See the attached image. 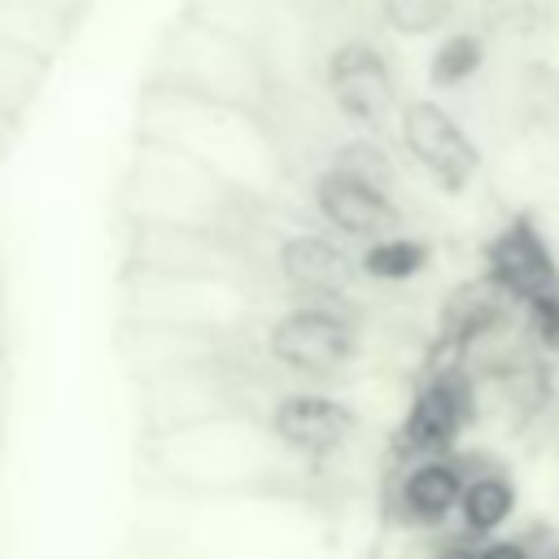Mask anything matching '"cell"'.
Masks as SVG:
<instances>
[{"label":"cell","mask_w":559,"mask_h":559,"mask_svg":"<svg viewBox=\"0 0 559 559\" xmlns=\"http://www.w3.org/2000/svg\"><path fill=\"white\" fill-rule=\"evenodd\" d=\"M153 122L157 148L197 162L231 192H266V179L275 175V144L262 131V114L183 92H157Z\"/></svg>","instance_id":"cell-1"},{"label":"cell","mask_w":559,"mask_h":559,"mask_svg":"<svg viewBox=\"0 0 559 559\" xmlns=\"http://www.w3.org/2000/svg\"><path fill=\"white\" fill-rule=\"evenodd\" d=\"M271 83H275L271 61L249 39H240L205 17H183L162 52V87L157 92H183V96L262 114Z\"/></svg>","instance_id":"cell-2"},{"label":"cell","mask_w":559,"mask_h":559,"mask_svg":"<svg viewBox=\"0 0 559 559\" xmlns=\"http://www.w3.org/2000/svg\"><path fill=\"white\" fill-rule=\"evenodd\" d=\"M266 354L275 367L301 380H328V376H341L358 358V323L345 306L297 301L271 319Z\"/></svg>","instance_id":"cell-3"},{"label":"cell","mask_w":559,"mask_h":559,"mask_svg":"<svg viewBox=\"0 0 559 559\" xmlns=\"http://www.w3.org/2000/svg\"><path fill=\"white\" fill-rule=\"evenodd\" d=\"M323 87L332 109L362 135H380L402 109L393 66L371 39H341L323 61Z\"/></svg>","instance_id":"cell-4"},{"label":"cell","mask_w":559,"mask_h":559,"mask_svg":"<svg viewBox=\"0 0 559 559\" xmlns=\"http://www.w3.org/2000/svg\"><path fill=\"white\" fill-rule=\"evenodd\" d=\"M397 135H402V148L411 153V162L445 197H463L472 188V179L480 175V144L463 131V122L445 105H437L428 96L402 100Z\"/></svg>","instance_id":"cell-5"},{"label":"cell","mask_w":559,"mask_h":559,"mask_svg":"<svg viewBox=\"0 0 559 559\" xmlns=\"http://www.w3.org/2000/svg\"><path fill=\"white\" fill-rule=\"evenodd\" d=\"M476 419V376L467 362L432 367L428 380L415 389L406 419L397 428V445L415 459L450 454L463 437V428Z\"/></svg>","instance_id":"cell-6"},{"label":"cell","mask_w":559,"mask_h":559,"mask_svg":"<svg viewBox=\"0 0 559 559\" xmlns=\"http://www.w3.org/2000/svg\"><path fill=\"white\" fill-rule=\"evenodd\" d=\"M358 432V411L323 389H293L284 397H275L271 415H266V437L288 450L301 454L310 463L336 454L349 445V437Z\"/></svg>","instance_id":"cell-7"},{"label":"cell","mask_w":559,"mask_h":559,"mask_svg":"<svg viewBox=\"0 0 559 559\" xmlns=\"http://www.w3.org/2000/svg\"><path fill=\"white\" fill-rule=\"evenodd\" d=\"M485 280L498 284L515 306H528L542 293L559 288V262L533 214L507 218L489 240H485Z\"/></svg>","instance_id":"cell-8"},{"label":"cell","mask_w":559,"mask_h":559,"mask_svg":"<svg viewBox=\"0 0 559 559\" xmlns=\"http://www.w3.org/2000/svg\"><path fill=\"white\" fill-rule=\"evenodd\" d=\"M310 197H314L319 218L332 231L349 236V240L371 245L380 236L402 231V205L393 201V192H384V188H376L367 179H354V175H345L336 166H323L314 175Z\"/></svg>","instance_id":"cell-9"},{"label":"cell","mask_w":559,"mask_h":559,"mask_svg":"<svg viewBox=\"0 0 559 559\" xmlns=\"http://www.w3.org/2000/svg\"><path fill=\"white\" fill-rule=\"evenodd\" d=\"M275 266L284 275V284L293 293H301L306 301H328V306H345L354 280L362 275L358 258L349 249H341L332 236L319 231H293L280 240Z\"/></svg>","instance_id":"cell-10"},{"label":"cell","mask_w":559,"mask_h":559,"mask_svg":"<svg viewBox=\"0 0 559 559\" xmlns=\"http://www.w3.org/2000/svg\"><path fill=\"white\" fill-rule=\"evenodd\" d=\"M467 489V472L454 454H437V459H415L406 467V476L397 480V507L402 520L415 528H441Z\"/></svg>","instance_id":"cell-11"},{"label":"cell","mask_w":559,"mask_h":559,"mask_svg":"<svg viewBox=\"0 0 559 559\" xmlns=\"http://www.w3.org/2000/svg\"><path fill=\"white\" fill-rule=\"evenodd\" d=\"M428 262H432V245L424 236H411V231L380 236V240L362 245V253H358L362 275L376 284H406V280L424 275Z\"/></svg>","instance_id":"cell-12"},{"label":"cell","mask_w":559,"mask_h":559,"mask_svg":"<svg viewBox=\"0 0 559 559\" xmlns=\"http://www.w3.org/2000/svg\"><path fill=\"white\" fill-rule=\"evenodd\" d=\"M515 515V485L502 472H480L467 476L463 502H459V520L467 537H493L507 520Z\"/></svg>","instance_id":"cell-13"},{"label":"cell","mask_w":559,"mask_h":559,"mask_svg":"<svg viewBox=\"0 0 559 559\" xmlns=\"http://www.w3.org/2000/svg\"><path fill=\"white\" fill-rule=\"evenodd\" d=\"M485 57H489V39L480 31H445L428 57V87L454 92L472 83L485 70Z\"/></svg>","instance_id":"cell-14"},{"label":"cell","mask_w":559,"mask_h":559,"mask_svg":"<svg viewBox=\"0 0 559 559\" xmlns=\"http://www.w3.org/2000/svg\"><path fill=\"white\" fill-rule=\"evenodd\" d=\"M459 0H380V22L402 39L437 35L454 22Z\"/></svg>","instance_id":"cell-15"},{"label":"cell","mask_w":559,"mask_h":559,"mask_svg":"<svg viewBox=\"0 0 559 559\" xmlns=\"http://www.w3.org/2000/svg\"><path fill=\"white\" fill-rule=\"evenodd\" d=\"M328 166H336V170H345V175H354V179H367V183H376V188H384V192L397 188V166H393L389 148H384L376 135H354V140H345V144L332 153Z\"/></svg>","instance_id":"cell-16"},{"label":"cell","mask_w":559,"mask_h":559,"mask_svg":"<svg viewBox=\"0 0 559 559\" xmlns=\"http://www.w3.org/2000/svg\"><path fill=\"white\" fill-rule=\"evenodd\" d=\"M476 17H480V35L485 39H528L542 31V0H480L476 4Z\"/></svg>","instance_id":"cell-17"},{"label":"cell","mask_w":559,"mask_h":559,"mask_svg":"<svg viewBox=\"0 0 559 559\" xmlns=\"http://www.w3.org/2000/svg\"><path fill=\"white\" fill-rule=\"evenodd\" d=\"M524 328L533 336L537 349L546 354H559V288L555 293H542L524 306Z\"/></svg>","instance_id":"cell-18"},{"label":"cell","mask_w":559,"mask_h":559,"mask_svg":"<svg viewBox=\"0 0 559 559\" xmlns=\"http://www.w3.org/2000/svg\"><path fill=\"white\" fill-rule=\"evenodd\" d=\"M480 559H537V555L524 542H515V537H498V542L480 546Z\"/></svg>","instance_id":"cell-19"},{"label":"cell","mask_w":559,"mask_h":559,"mask_svg":"<svg viewBox=\"0 0 559 559\" xmlns=\"http://www.w3.org/2000/svg\"><path fill=\"white\" fill-rule=\"evenodd\" d=\"M432 559H480V546H472V542H445Z\"/></svg>","instance_id":"cell-20"},{"label":"cell","mask_w":559,"mask_h":559,"mask_svg":"<svg viewBox=\"0 0 559 559\" xmlns=\"http://www.w3.org/2000/svg\"><path fill=\"white\" fill-rule=\"evenodd\" d=\"M284 4H293V9H323V4H332V0H284Z\"/></svg>","instance_id":"cell-21"},{"label":"cell","mask_w":559,"mask_h":559,"mask_svg":"<svg viewBox=\"0 0 559 559\" xmlns=\"http://www.w3.org/2000/svg\"><path fill=\"white\" fill-rule=\"evenodd\" d=\"M0 349H4V284H0Z\"/></svg>","instance_id":"cell-22"},{"label":"cell","mask_w":559,"mask_h":559,"mask_svg":"<svg viewBox=\"0 0 559 559\" xmlns=\"http://www.w3.org/2000/svg\"><path fill=\"white\" fill-rule=\"evenodd\" d=\"M0 419H4V371H0Z\"/></svg>","instance_id":"cell-23"},{"label":"cell","mask_w":559,"mask_h":559,"mask_svg":"<svg viewBox=\"0 0 559 559\" xmlns=\"http://www.w3.org/2000/svg\"><path fill=\"white\" fill-rule=\"evenodd\" d=\"M546 559H559V546H555V550H550V555H546Z\"/></svg>","instance_id":"cell-24"}]
</instances>
